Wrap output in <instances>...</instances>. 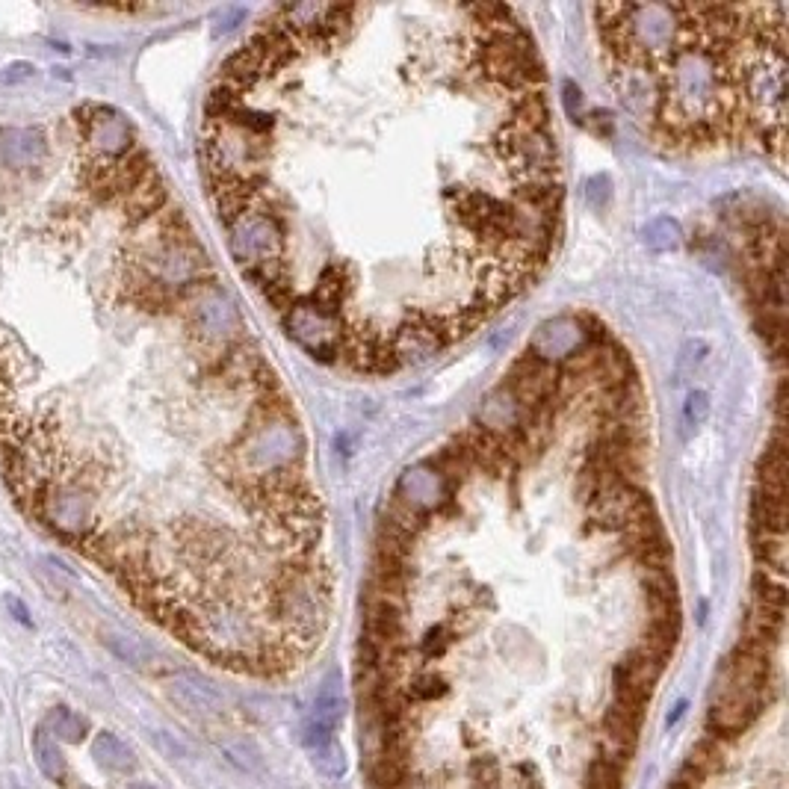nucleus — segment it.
I'll list each match as a JSON object with an SVG mask.
<instances>
[{"label": "nucleus", "mask_w": 789, "mask_h": 789, "mask_svg": "<svg viewBox=\"0 0 789 789\" xmlns=\"http://www.w3.org/2000/svg\"><path fill=\"white\" fill-rule=\"evenodd\" d=\"M190 308H187V317H190V329L198 337L201 346L213 349L216 358L222 361L228 343L237 337L240 326V314L237 308L231 305V299L216 287V284H190Z\"/></svg>", "instance_id": "f257e3e1"}, {"label": "nucleus", "mask_w": 789, "mask_h": 789, "mask_svg": "<svg viewBox=\"0 0 789 789\" xmlns=\"http://www.w3.org/2000/svg\"><path fill=\"white\" fill-rule=\"evenodd\" d=\"M228 249L243 269L284 261V234L266 207L249 210L228 225Z\"/></svg>", "instance_id": "f03ea898"}, {"label": "nucleus", "mask_w": 789, "mask_h": 789, "mask_svg": "<svg viewBox=\"0 0 789 789\" xmlns=\"http://www.w3.org/2000/svg\"><path fill=\"white\" fill-rule=\"evenodd\" d=\"M284 326L287 331L320 361H334L340 358V346H343V326L340 320L329 317L326 311L314 308L311 302H296L287 314H284Z\"/></svg>", "instance_id": "7ed1b4c3"}, {"label": "nucleus", "mask_w": 789, "mask_h": 789, "mask_svg": "<svg viewBox=\"0 0 789 789\" xmlns=\"http://www.w3.org/2000/svg\"><path fill=\"white\" fill-rule=\"evenodd\" d=\"M42 515L45 521L54 526L57 532H63L68 538H83L92 524V503L86 497L83 488L71 485V482H57L42 488Z\"/></svg>", "instance_id": "20e7f679"}, {"label": "nucleus", "mask_w": 789, "mask_h": 789, "mask_svg": "<svg viewBox=\"0 0 789 789\" xmlns=\"http://www.w3.org/2000/svg\"><path fill=\"white\" fill-rule=\"evenodd\" d=\"M83 116H86V119H80L83 139L95 151L98 160H119V157L131 154L133 131L122 113H116L110 107H86Z\"/></svg>", "instance_id": "39448f33"}, {"label": "nucleus", "mask_w": 789, "mask_h": 789, "mask_svg": "<svg viewBox=\"0 0 789 789\" xmlns=\"http://www.w3.org/2000/svg\"><path fill=\"white\" fill-rule=\"evenodd\" d=\"M612 86L630 116L639 122L657 119L659 110V77L642 63H615L612 66Z\"/></svg>", "instance_id": "423d86ee"}, {"label": "nucleus", "mask_w": 789, "mask_h": 789, "mask_svg": "<svg viewBox=\"0 0 789 789\" xmlns=\"http://www.w3.org/2000/svg\"><path fill=\"white\" fill-rule=\"evenodd\" d=\"M651 512V500L630 482H612L589 497V515L603 529H627L630 521Z\"/></svg>", "instance_id": "0eeeda50"}, {"label": "nucleus", "mask_w": 789, "mask_h": 789, "mask_svg": "<svg viewBox=\"0 0 789 789\" xmlns=\"http://www.w3.org/2000/svg\"><path fill=\"white\" fill-rule=\"evenodd\" d=\"M766 704V692H742L733 686H722V695L710 707V730L719 736H739L748 724L760 716Z\"/></svg>", "instance_id": "6e6552de"}, {"label": "nucleus", "mask_w": 789, "mask_h": 789, "mask_svg": "<svg viewBox=\"0 0 789 789\" xmlns=\"http://www.w3.org/2000/svg\"><path fill=\"white\" fill-rule=\"evenodd\" d=\"M166 692L172 698L175 707H181L184 713L190 716H201V719H210V716H219L222 713V695L219 689L204 680L201 674L193 671H178L166 680Z\"/></svg>", "instance_id": "1a4fd4ad"}, {"label": "nucleus", "mask_w": 789, "mask_h": 789, "mask_svg": "<svg viewBox=\"0 0 789 789\" xmlns=\"http://www.w3.org/2000/svg\"><path fill=\"white\" fill-rule=\"evenodd\" d=\"M343 722V692H340V674L331 671L329 677L323 680L320 692H317V701L311 707V716L305 722V748H314V745H323L334 739V730L337 724Z\"/></svg>", "instance_id": "9d476101"}, {"label": "nucleus", "mask_w": 789, "mask_h": 789, "mask_svg": "<svg viewBox=\"0 0 789 789\" xmlns=\"http://www.w3.org/2000/svg\"><path fill=\"white\" fill-rule=\"evenodd\" d=\"M592 334L583 329L577 320H568V317H559V320H550L544 323L541 329L535 331V337L529 340V355H535L538 361H553V358H568L574 355L577 349L589 346Z\"/></svg>", "instance_id": "9b49d317"}, {"label": "nucleus", "mask_w": 789, "mask_h": 789, "mask_svg": "<svg viewBox=\"0 0 789 789\" xmlns=\"http://www.w3.org/2000/svg\"><path fill=\"white\" fill-rule=\"evenodd\" d=\"M447 497H450L447 482L441 479V473L435 467H426V464L405 470L399 485H396V500H402L405 506H411L420 515H426L429 509H438Z\"/></svg>", "instance_id": "f8f14e48"}, {"label": "nucleus", "mask_w": 789, "mask_h": 789, "mask_svg": "<svg viewBox=\"0 0 789 789\" xmlns=\"http://www.w3.org/2000/svg\"><path fill=\"white\" fill-rule=\"evenodd\" d=\"M0 157L12 169L39 166L48 157V136L39 128H3L0 131Z\"/></svg>", "instance_id": "ddd939ff"}, {"label": "nucleus", "mask_w": 789, "mask_h": 789, "mask_svg": "<svg viewBox=\"0 0 789 789\" xmlns=\"http://www.w3.org/2000/svg\"><path fill=\"white\" fill-rule=\"evenodd\" d=\"M479 417H482V429H485V432H491V435H497V438H509V435H515V429H518L521 405H518V399L509 394L506 388H500V391H494V394L485 399Z\"/></svg>", "instance_id": "4468645a"}, {"label": "nucleus", "mask_w": 789, "mask_h": 789, "mask_svg": "<svg viewBox=\"0 0 789 789\" xmlns=\"http://www.w3.org/2000/svg\"><path fill=\"white\" fill-rule=\"evenodd\" d=\"M92 757L104 772H113V775H128L136 769V754L131 751V745L113 733H98L92 739Z\"/></svg>", "instance_id": "2eb2a0df"}, {"label": "nucleus", "mask_w": 789, "mask_h": 789, "mask_svg": "<svg viewBox=\"0 0 789 789\" xmlns=\"http://www.w3.org/2000/svg\"><path fill=\"white\" fill-rule=\"evenodd\" d=\"M122 204H125V210L131 213L133 219H145V216L157 213V210L166 204V190H163L157 172L151 169L133 190H128V193L122 196Z\"/></svg>", "instance_id": "dca6fc26"}, {"label": "nucleus", "mask_w": 789, "mask_h": 789, "mask_svg": "<svg viewBox=\"0 0 789 789\" xmlns=\"http://www.w3.org/2000/svg\"><path fill=\"white\" fill-rule=\"evenodd\" d=\"M33 751H36V763H39L42 775H45L48 781H57V784H63V781H66V772H68L66 757H63L60 745L54 742V736H51L48 730H39V733H36Z\"/></svg>", "instance_id": "f3484780"}, {"label": "nucleus", "mask_w": 789, "mask_h": 789, "mask_svg": "<svg viewBox=\"0 0 789 789\" xmlns=\"http://www.w3.org/2000/svg\"><path fill=\"white\" fill-rule=\"evenodd\" d=\"M642 243H645L651 252L665 255V252L680 249V243H683V231H680V225H677L671 216H657V219H651V222L642 228Z\"/></svg>", "instance_id": "a211bd4d"}, {"label": "nucleus", "mask_w": 789, "mask_h": 789, "mask_svg": "<svg viewBox=\"0 0 789 789\" xmlns=\"http://www.w3.org/2000/svg\"><path fill=\"white\" fill-rule=\"evenodd\" d=\"M311 751V760H314V769L326 778H343L346 775V751L340 748L337 739H329L323 745H314L308 748Z\"/></svg>", "instance_id": "6ab92c4d"}, {"label": "nucleus", "mask_w": 789, "mask_h": 789, "mask_svg": "<svg viewBox=\"0 0 789 789\" xmlns=\"http://www.w3.org/2000/svg\"><path fill=\"white\" fill-rule=\"evenodd\" d=\"M104 642H107V648L116 654L119 659H125V662H131V665H136V668H145L151 659H154V654L139 642V639H133V636H125V633H113V630H107L104 633Z\"/></svg>", "instance_id": "aec40b11"}, {"label": "nucleus", "mask_w": 789, "mask_h": 789, "mask_svg": "<svg viewBox=\"0 0 789 789\" xmlns=\"http://www.w3.org/2000/svg\"><path fill=\"white\" fill-rule=\"evenodd\" d=\"M86 730H89V727L83 722V716L71 713L66 707H54V710L48 713V733L57 736V739H63V742H80V739L86 736Z\"/></svg>", "instance_id": "412c9836"}, {"label": "nucleus", "mask_w": 789, "mask_h": 789, "mask_svg": "<svg viewBox=\"0 0 789 789\" xmlns=\"http://www.w3.org/2000/svg\"><path fill=\"white\" fill-rule=\"evenodd\" d=\"M586 789H621V766L606 760L603 754L589 766Z\"/></svg>", "instance_id": "4be33fe9"}, {"label": "nucleus", "mask_w": 789, "mask_h": 789, "mask_svg": "<svg viewBox=\"0 0 789 789\" xmlns=\"http://www.w3.org/2000/svg\"><path fill=\"white\" fill-rule=\"evenodd\" d=\"M225 754H228L240 769H246V772H261L263 769L261 748H258L255 742H249V739H234V742H228V745H225Z\"/></svg>", "instance_id": "5701e85b"}, {"label": "nucleus", "mask_w": 789, "mask_h": 789, "mask_svg": "<svg viewBox=\"0 0 789 789\" xmlns=\"http://www.w3.org/2000/svg\"><path fill=\"white\" fill-rule=\"evenodd\" d=\"M707 417H710V396L704 391H692L686 396V405H683V429H686V435L701 429L707 423Z\"/></svg>", "instance_id": "b1692460"}, {"label": "nucleus", "mask_w": 789, "mask_h": 789, "mask_svg": "<svg viewBox=\"0 0 789 789\" xmlns=\"http://www.w3.org/2000/svg\"><path fill=\"white\" fill-rule=\"evenodd\" d=\"M444 695H447V680L438 674H417L411 680V698H417V701H435Z\"/></svg>", "instance_id": "393cba45"}, {"label": "nucleus", "mask_w": 789, "mask_h": 789, "mask_svg": "<svg viewBox=\"0 0 789 789\" xmlns=\"http://www.w3.org/2000/svg\"><path fill=\"white\" fill-rule=\"evenodd\" d=\"M470 778L473 784H479V789H500V769L494 760H473Z\"/></svg>", "instance_id": "a878e982"}, {"label": "nucleus", "mask_w": 789, "mask_h": 789, "mask_svg": "<svg viewBox=\"0 0 789 789\" xmlns=\"http://www.w3.org/2000/svg\"><path fill=\"white\" fill-rule=\"evenodd\" d=\"M609 196H612V184H609L606 175H594L592 181L586 184V201L592 204L594 210L606 207V204H609Z\"/></svg>", "instance_id": "bb28decb"}, {"label": "nucleus", "mask_w": 789, "mask_h": 789, "mask_svg": "<svg viewBox=\"0 0 789 789\" xmlns=\"http://www.w3.org/2000/svg\"><path fill=\"white\" fill-rule=\"evenodd\" d=\"M447 645H450L447 627H435V630H429L426 639H423V654H426V657H441V654L447 651Z\"/></svg>", "instance_id": "cd10ccee"}, {"label": "nucleus", "mask_w": 789, "mask_h": 789, "mask_svg": "<svg viewBox=\"0 0 789 789\" xmlns=\"http://www.w3.org/2000/svg\"><path fill=\"white\" fill-rule=\"evenodd\" d=\"M707 343L704 340H689L686 346H683V355H680V367H698V364H704V358H707Z\"/></svg>", "instance_id": "c85d7f7f"}, {"label": "nucleus", "mask_w": 789, "mask_h": 789, "mask_svg": "<svg viewBox=\"0 0 789 789\" xmlns=\"http://www.w3.org/2000/svg\"><path fill=\"white\" fill-rule=\"evenodd\" d=\"M515 789H544V787H541L538 772H535L532 766L521 763V766L515 769Z\"/></svg>", "instance_id": "c756f323"}, {"label": "nucleus", "mask_w": 789, "mask_h": 789, "mask_svg": "<svg viewBox=\"0 0 789 789\" xmlns=\"http://www.w3.org/2000/svg\"><path fill=\"white\" fill-rule=\"evenodd\" d=\"M565 95H568V107H571V113H574V104H577V107L583 104V98H580V89H574L571 83H565Z\"/></svg>", "instance_id": "7c9ffc66"}, {"label": "nucleus", "mask_w": 789, "mask_h": 789, "mask_svg": "<svg viewBox=\"0 0 789 789\" xmlns=\"http://www.w3.org/2000/svg\"><path fill=\"white\" fill-rule=\"evenodd\" d=\"M683 713H686V701H677V707H674V710L668 713V719H665V727H671V724L680 722V716H683Z\"/></svg>", "instance_id": "2f4dec72"}, {"label": "nucleus", "mask_w": 789, "mask_h": 789, "mask_svg": "<svg viewBox=\"0 0 789 789\" xmlns=\"http://www.w3.org/2000/svg\"><path fill=\"white\" fill-rule=\"evenodd\" d=\"M128 789H157V787H151V784H128Z\"/></svg>", "instance_id": "473e14b6"}, {"label": "nucleus", "mask_w": 789, "mask_h": 789, "mask_svg": "<svg viewBox=\"0 0 789 789\" xmlns=\"http://www.w3.org/2000/svg\"><path fill=\"white\" fill-rule=\"evenodd\" d=\"M71 789H89V787H71Z\"/></svg>", "instance_id": "72a5a7b5"}]
</instances>
